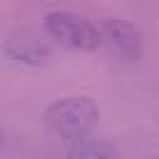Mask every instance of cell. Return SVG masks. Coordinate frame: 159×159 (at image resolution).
I'll return each instance as SVG.
<instances>
[{
  "label": "cell",
  "instance_id": "8992f818",
  "mask_svg": "<svg viewBox=\"0 0 159 159\" xmlns=\"http://www.w3.org/2000/svg\"><path fill=\"white\" fill-rule=\"evenodd\" d=\"M5 144V132H2V127H0V147Z\"/></svg>",
  "mask_w": 159,
  "mask_h": 159
},
{
  "label": "cell",
  "instance_id": "277c9868",
  "mask_svg": "<svg viewBox=\"0 0 159 159\" xmlns=\"http://www.w3.org/2000/svg\"><path fill=\"white\" fill-rule=\"evenodd\" d=\"M5 55L15 62H22V65H32V67H40L50 60V45L37 37L35 32H27V30H20L15 35H10L5 40Z\"/></svg>",
  "mask_w": 159,
  "mask_h": 159
},
{
  "label": "cell",
  "instance_id": "3957f363",
  "mask_svg": "<svg viewBox=\"0 0 159 159\" xmlns=\"http://www.w3.org/2000/svg\"><path fill=\"white\" fill-rule=\"evenodd\" d=\"M99 32H102V42H107L117 55L127 60H137L142 55V35L129 20L104 17L99 22Z\"/></svg>",
  "mask_w": 159,
  "mask_h": 159
},
{
  "label": "cell",
  "instance_id": "5b68a950",
  "mask_svg": "<svg viewBox=\"0 0 159 159\" xmlns=\"http://www.w3.org/2000/svg\"><path fill=\"white\" fill-rule=\"evenodd\" d=\"M72 159H117L119 152L107 144V142H94V139H87V137H80V139H72V147L67 152Z\"/></svg>",
  "mask_w": 159,
  "mask_h": 159
},
{
  "label": "cell",
  "instance_id": "7a4b0ae2",
  "mask_svg": "<svg viewBox=\"0 0 159 159\" xmlns=\"http://www.w3.org/2000/svg\"><path fill=\"white\" fill-rule=\"evenodd\" d=\"M45 25V32L70 47V50H82V52H92L102 45V32H99V25H94L92 20H87L84 15L80 12H72V10H52L45 15L42 20Z\"/></svg>",
  "mask_w": 159,
  "mask_h": 159
},
{
  "label": "cell",
  "instance_id": "6da1fadb",
  "mask_svg": "<svg viewBox=\"0 0 159 159\" xmlns=\"http://www.w3.org/2000/svg\"><path fill=\"white\" fill-rule=\"evenodd\" d=\"M97 117L99 109L89 97H62L45 109V124L57 137H65L70 142L87 137L89 129L97 124Z\"/></svg>",
  "mask_w": 159,
  "mask_h": 159
}]
</instances>
